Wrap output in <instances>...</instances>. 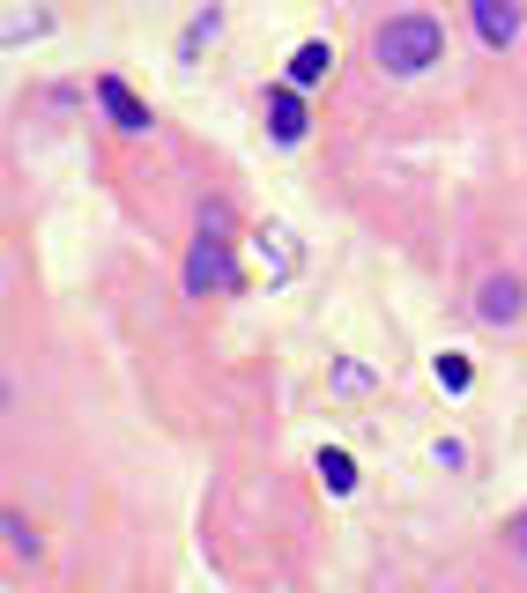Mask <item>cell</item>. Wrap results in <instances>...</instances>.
I'll return each instance as SVG.
<instances>
[{
  "mask_svg": "<svg viewBox=\"0 0 527 593\" xmlns=\"http://www.w3.org/2000/svg\"><path fill=\"white\" fill-rule=\"evenodd\" d=\"M372 60H379V74H424V67H438L446 60V30L431 23V15H394V23H379V38H372Z\"/></svg>",
  "mask_w": 527,
  "mask_h": 593,
  "instance_id": "cell-2",
  "label": "cell"
},
{
  "mask_svg": "<svg viewBox=\"0 0 527 593\" xmlns=\"http://www.w3.org/2000/svg\"><path fill=\"white\" fill-rule=\"evenodd\" d=\"M304 126H312V112H304L298 82H282V90H268V134H276V142H304Z\"/></svg>",
  "mask_w": 527,
  "mask_h": 593,
  "instance_id": "cell-5",
  "label": "cell"
},
{
  "mask_svg": "<svg viewBox=\"0 0 527 593\" xmlns=\"http://www.w3.org/2000/svg\"><path fill=\"white\" fill-rule=\"evenodd\" d=\"M476 312H483V320H490V326H513V320H520V312H527L520 282H513V274H490V282H483V290H476Z\"/></svg>",
  "mask_w": 527,
  "mask_h": 593,
  "instance_id": "cell-7",
  "label": "cell"
},
{
  "mask_svg": "<svg viewBox=\"0 0 527 593\" xmlns=\"http://www.w3.org/2000/svg\"><path fill=\"white\" fill-rule=\"evenodd\" d=\"M238 290V260H230V208L208 200L202 208V238L186 252V296H230Z\"/></svg>",
  "mask_w": 527,
  "mask_h": 593,
  "instance_id": "cell-1",
  "label": "cell"
},
{
  "mask_svg": "<svg viewBox=\"0 0 527 593\" xmlns=\"http://www.w3.org/2000/svg\"><path fill=\"white\" fill-rule=\"evenodd\" d=\"M468 8H476V30H483L490 52H505L520 38V0H468Z\"/></svg>",
  "mask_w": 527,
  "mask_h": 593,
  "instance_id": "cell-6",
  "label": "cell"
},
{
  "mask_svg": "<svg viewBox=\"0 0 527 593\" xmlns=\"http://www.w3.org/2000/svg\"><path fill=\"white\" fill-rule=\"evenodd\" d=\"M327 67H334V45H327V38H304V45L290 52V82H298V90L327 82Z\"/></svg>",
  "mask_w": 527,
  "mask_h": 593,
  "instance_id": "cell-8",
  "label": "cell"
},
{
  "mask_svg": "<svg viewBox=\"0 0 527 593\" xmlns=\"http://www.w3.org/2000/svg\"><path fill=\"white\" fill-rule=\"evenodd\" d=\"M505 549H513V556H527V512L513 519V527H505Z\"/></svg>",
  "mask_w": 527,
  "mask_h": 593,
  "instance_id": "cell-13",
  "label": "cell"
},
{
  "mask_svg": "<svg viewBox=\"0 0 527 593\" xmlns=\"http://www.w3.org/2000/svg\"><path fill=\"white\" fill-rule=\"evenodd\" d=\"M320 482H327V497H350L356 490V460L350 452H320Z\"/></svg>",
  "mask_w": 527,
  "mask_h": 593,
  "instance_id": "cell-10",
  "label": "cell"
},
{
  "mask_svg": "<svg viewBox=\"0 0 527 593\" xmlns=\"http://www.w3.org/2000/svg\"><path fill=\"white\" fill-rule=\"evenodd\" d=\"M431 378H438V386H446V394H468V386H476V364H468V356H461V348H446V356H438V364H431Z\"/></svg>",
  "mask_w": 527,
  "mask_h": 593,
  "instance_id": "cell-9",
  "label": "cell"
},
{
  "mask_svg": "<svg viewBox=\"0 0 527 593\" xmlns=\"http://www.w3.org/2000/svg\"><path fill=\"white\" fill-rule=\"evenodd\" d=\"M246 246H252V268L268 274V282H290V274L304 268V252H298V238H290V230H282V222H260V230H252Z\"/></svg>",
  "mask_w": 527,
  "mask_h": 593,
  "instance_id": "cell-3",
  "label": "cell"
},
{
  "mask_svg": "<svg viewBox=\"0 0 527 593\" xmlns=\"http://www.w3.org/2000/svg\"><path fill=\"white\" fill-rule=\"evenodd\" d=\"M97 104L112 112V126H120V134H149V104L134 97L120 74H97Z\"/></svg>",
  "mask_w": 527,
  "mask_h": 593,
  "instance_id": "cell-4",
  "label": "cell"
},
{
  "mask_svg": "<svg viewBox=\"0 0 527 593\" xmlns=\"http://www.w3.org/2000/svg\"><path fill=\"white\" fill-rule=\"evenodd\" d=\"M216 23H224L216 8H208V15H194V30H186V45H178V60H194V52H202V38H216Z\"/></svg>",
  "mask_w": 527,
  "mask_h": 593,
  "instance_id": "cell-12",
  "label": "cell"
},
{
  "mask_svg": "<svg viewBox=\"0 0 527 593\" xmlns=\"http://www.w3.org/2000/svg\"><path fill=\"white\" fill-rule=\"evenodd\" d=\"M8 549H16V556H38V527H30L23 512H8Z\"/></svg>",
  "mask_w": 527,
  "mask_h": 593,
  "instance_id": "cell-11",
  "label": "cell"
}]
</instances>
